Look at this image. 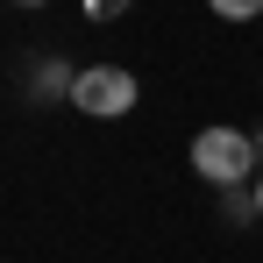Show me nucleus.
I'll return each instance as SVG.
<instances>
[{
	"label": "nucleus",
	"instance_id": "obj_1",
	"mask_svg": "<svg viewBox=\"0 0 263 263\" xmlns=\"http://www.w3.org/2000/svg\"><path fill=\"white\" fill-rule=\"evenodd\" d=\"M192 171L206 178V185H249V178L263 171L256 135H242V128H199L192 135Z\"/></svg>",
	"mask_w": 263,
	"mask_h": 263
},
{
	"label": "nucleus",
	"instance_id": "obj_2",
	"mask_svg": "<svg viewBox=\"0 0 263 263\" xmlns=\"http://www.w3.org/2000/svg\"><path fill=\"white\" fill-rule=\"evenodd\" d=\"M135 92L142 86H135L128 64H86V71L71 79V107L92 114V121H121V114L135 107Z\"/></svg>",
	"mask_w": 263,
	"mask_h": 263
},
{
	"label": "nucleus",
	"instance_id": "obj_3",
	"mask_svg": "<svg viewBox=\"0 0 263 263\" xmlns=\"http://www.w3.org/2000/svg\"><path fill=\"white\" fill-rule=\"evenodd\" d=\"M206 7H214L220 22H256L263 14V0H206Z\"/></svg>",
	"mask_w": 263,
	"mask_h": 263
},
{
	"label": "nucleus",
	"instance_id": "obj_4",
	"mask_svg": "<svg viewBox=\"0 0 263 263\" xmlns=\"http://www.w3.org/2000/svg\"><path fill=\"white\" fill-rule=\"evenodd\" d=\"M71 79H79V71H64V64H43V71H36V92H71Z\"/></svg>",
	"mask_w": 263,
	"mask_h": 263
},
{
	"label": "nucleus",
	"instance_id": "obj_5",
	"mask_svg": "<svg viewBox=\"0 0 263 263\" xmlns=\"http://www.w3.org/2000/svg\"><path fill=\"white\" fill-rule=\"evenodd\" d=\"M135 0H86V22H114V14H128Z\"/></svg>",
	"mask_w": 263,
	"mask_h": 263
},
{
	"label": "nucleus",
	"instance_id": "obj_6",
	"mask_svg": "<svg viewBox=\"0 0 263 263\" xmlns=\"http://www.w3.org/2000/svg\"><path fill=\"white\" fill-rule=\"evenodd\" d=\"M256 220H263V171H256Z\"/></svg>",
	"mask_w": 263,
	"mask_h": 263
},
{
	"label": "nucleus",
	"instance_id": "obj_7",
	"mask_svg": "<svg viewBox=\"0 0 263 263\" xmlns=\"http://www.w3.org/2000/svg\"><path fill=\"white\" fill-rule=\"evenodd\" d=\"M14 7H43V0H14Z\"/></svg>",
	"mask_w": 263,
	"mask_h": 263
},
{
	"label": "nucleus",
	"instance_id": "obj_8",
	"mask_svg": "<svg viewBox=\"0 0 263 263\" xmlns=\"http://www.w3.org/2000/svg\"><path fill=\"white\" fill-rule=\"evenodd\" d=\"M256 157H263V128H256Z\"/></svg>",
	"mask_w": 263,
	"mask_h": 263
}]
</instances>
